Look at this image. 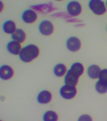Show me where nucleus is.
Listing matches in <instances>:
<instances>
[{"label": "nucleus", "mask_w": 107, "mask_h": 121, "mask_svg": "<svg viewBox=\"0 0 107 121\" xmlns=\"http://www.w3.org/2000/svg\"><path fill=\"white\" fill-rule=\"evenodd\" d=\"M78 121H92V119L89 115L84 114L80 116Z\"/></svg>", "instance_id": "6ab92c4d"}, {"label": "nucleus", "mask_w": 107, "mask_h": 121, "mask_svg": "<svg viewBox=\"0 0 107 121\" xmlns=\"http://www.w3.org/2000/svg\"><path fill=\"white\" fill-rule=\"evenodd\" d=\"M58 118V115L55 112L48 111L44 114L43 119L44 121H57Z\"/></svg>", "instance_id": "dca6fc26"}, {"label": "nucleus", "mask_w": 107, "mask_h": 121, "mask_svg": "<svg viewBox=\"0 0 107 121\" xmlns=\"http://www.w3.org/2000/svg\"><path fill=\"white\" fill-rule=\"evenodd\" d=\"M52 98V94L50 92L47 90H43L38 93L37 100L39 104H46L51 102Z\"/></svg>", "instance_id": "9d476101"}, {"label": "nucleus", "mask_w": 107, "mask_h": 121, "mask_svg": "<svg viewBox=\"0 0 107 121\" xmlns=\"http://www.w3.org/2000/svg\"><path fill=\"white\" fill-rule=\"evenodd\" d=\"M67 12L70 15L73 16H76L80 14L82 7L78 2L76 1H72L67 4Z\"/></svg>", "instance_id": "423d86ee"}, {"label": "nucleus", "mask_w": 107, "mask_h": 121, "mask_svg": "<svg viewBox=\"0 0 107 121\" xmlns=\"http://www.w3.org/2000/svg\"><path fill=\"white\" fill-rule=\"evenodd\" d=\"M37 18V14L32 9H27L22 13V19L26 23H32L36 21Z\"/></svg>", "instance_id": "6e6552de"}, {"label": "nucleus", "mask_w": 107, "mask_h": 121, "mask_svg": "<svg viewBox=\"0 0 107 121\" xmlns=\"http://www.w3.org/2000/svg\"></svg>", "instance_id": "412c9836"}, {"label": "nucleus", "mask_w": 107, "mask_h": 121, "mask_svg": "<svg viewBox=\"0 0 107 121\" xmlns=\"http://www.w3.org/2000/svg\"><path fill=\"white\" fill-rule=\"evenodd\" d=\"M84 68L82 64L79 62H76L71 66L64 78L66 85L75 86L77 84L79 78L83 73Z\"/></svg>", "instance_id": "f257e3e1"}, {"label": "nucleus", "mask_w": 107, "mask_h": 121, "mask_svg": "<svg viewBox=\"0 0 107 121\" xmlns=\"http://www.w3.org/2000/svg\"><path fill=\"white\" fill-rule=\"evenodd\" d=\"M59 92L62 97L66 99L74 98L76 94L77 90L75 86L65 85L60 89Z\"/></svg>", "instance_id": "20e7f679"}, {"label": "nucleus", "mask_w": 107, "mask_h": 121, "mask_svg": "<svg viewBox=\"0 0 107 121\" xmlns=\"http://www.w3.org/2000/svg\"><path fill=\"white\" fill-rule=\"evenodd\" d=\"M39 31L42 35L49 36L53 33L54 27L51 22L48 20L42 21L39 26Z\"/></svg>", "instance_id": "39448f33"}, {"label": "nucleus", "mask_w": 107, "mask_h": 121, "mask_svg": "<svg viewBox=\"0 0 107 121\" xmlns=\"http://www.w3.org/2000/svg\"><path fill=\"white\" fill-rule=\"evenodd\" d=\"M14 71L12 68L9 65H4L0 68V77L4 80H8L13 76Z\"/></svg>", "instance_id": "0eeeda50"}, {"label": "nucleus", "mask_w": 107, "mask_h": 121, "mask_svg": "<svg viewBox=\"0 0 107 121\" xmlns=\"http://www.w3.org/2000/svg\"><path fill=\"white\" fill-rule=\"evenodd\" d=\"M21 44L20 43L13 40L7 43V49L8 52L12 54L19 55L21 49Z\"/></svg>", "instance_id": "9b49d317"}, {"label": "nucleus", "mask_w": 107, "mask_h": 121, "mask_svg": "<svg viewBox=\"0 0 107 121\" xmlns=\"http://www.w3.org/2000/svg\"><path fill=\"white\" fill-rule=\"evenodd\" d=\"M89 6L93 12L96 15H102L106 11L104 2L100 0L90 1L89 3Z\"/></svg>", "instance_id": "7ed1b4c3"}, {"label": "nucleus", "mask_w": 107, "mask_h": 121, "mask_svg": "<svg viewBox=\"0 0 107 121\" xmlns=\"http://www.w3.org/2000/svg\"><path fill=\"white\" fill-rule=\"evenodd\" d=\"M95 88L97 91L99 93H106L107 91V83L99 80L96 84Z\"/></svg>", "instance_id": "f3484780"}, {"label": "nucleus", "mask_w": 107, "mask_h": 121, "mask_svg": "<svg viewBox=\"0 0 107 121\" xmlns=\"http://www.w3.org/2000/svg\"><path fill=\"white\" fill-rule=\"evenodd\" d=\"M67 68L62 63H59L55 65L53 69L54 74L58 77L63 76L67 71Z\"/></svg>", "instance_id": "4468645a"}, {"label": "nucleus", "mask_w": 107, "mask_h": 121, "mask_svg": "<svg viewBox=\"0 0 107 121\" xmlns=\"http://www.w3.org/2000/svg\"><path fill=\"white\" fill-rule=\"evenodd\" d=\"M3 29L5 33L12 34L16 30V26L14 22L8 20L5 22L3 25Z\"/></svg>", "instance_id": "ddd939ff"}, {"label": "nucleus", "mask_w": 107, "mask_h": 121, "mask_svg": "<svg viewBox=\"0 0 107 121\" xmlns=\"http://www.w3.org/2000/svg\"><path fill=\"white\" fill-rule=\"evenodd\" d=\"M100 71V68L98 66L92 65L88 68V73L91 78L95 79L99 77Z\"/></svg>", "instance_id": "2eb2a0df"}, {"label": "nucleus", "mask_w": 107, "mask_h": 121, "mask_svg": "<svg viewBox=\"0 0 107 121\" xmlns=\"http://www.w3.org/2000/svg\"></svg>", "instance_id": "aec40b11"}, {"label": "nucleus", "mask_w": 107, "mask_h": 121, "mask_svg": "<svg viewBox=\"0 0 107 121\" xmlns=\"http://www.w3.org/2000/svg\"><path fill=\"white\" fill-rule=\"evenodd\" d=\"M12 38L14 40L20 43H22L25 41L26 35L25 32L22 29H17L12 35Z\"/></svg>", "instance_id": "f8f14e48"}, {"label": "nucleus", "mask_w": 107, "mask_h": 121, "mask_svg": "<svg viewBox=\"0 0 107 121\" xmlns=\"http://www.w3.org/2000/svg\"><path fill=\"white\" fill-rule=\"evenodd\" d=\"M40 53L39 48L33 44H30L22 48L19 54L20 59L23 62L28 63L38 56Z\"/></svg>", "instance_id": "f03ea898"}, {"label": "nucleus", "mask_w": 107, "mask_h": 121, "mask_svg": "<svg viewBox=\"0 0 107 121\" xmlns=\"http://www.w3.org/2000/svg\"><path fill=\"white\" fill-rule=\"evenodd\" d=\"M99 77V80L107 83V69H104L100 71Z\"/></svg>", "instance_id": "a211bd4d"}, {"label": "nucleus", "mask_w": 107, "mask_h": 121, "mask_svg": "<svg viewBox=\"0 0 107 121\" xmlns=\"http://www.w3.org/2000/svg\"><path fill=\"white\" fill-rule=\"evenodd\" d=\"M66 45L68 50L72 52L78 51L81 46L79 40L74 37H71L68 39L67 41Z\"/></svg>", "instance_id": "1a4fd4ad"}]
</instances>
